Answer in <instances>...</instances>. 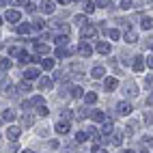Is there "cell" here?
<instances>
[{"instance_id": "6da1fadb", "label": "cell", "mask_w": 153, "mask_h": 153, "mask_svg": "<svg viewBox=\"0 0 153 153\" xmlns=\"http://www.w3.org/2000/svg\"><path fill=\"white\" fill-rule=\"evenodd\" d=\"M41 104H43V97H41V95H35L33 99H28V101H24L22 106H24L26 110H30V108H35V106H41Z\"/></svg>"}, {"instance_id": "7a4b0ae2", "label": "cell", "mask_w": 153, "mask_h": 153, "mask_svg": "<svg viewBox=\"0 0 153 153\" xmlns=\"http://www.w3.org/2000/svg\"><path fill=\"white\" fill-rule=\"evenodd\" d=\"M54 129H56V134H69V121H63V119H60L58 121V123L54 125Z\"/></svg>"}, {"instance_id": "3957f363", "label": "cell", "mask_w": 153, "mask_h": 153, "mask_svg": "<svg viewBox=\"0 0 153 153\" xmlns=\"http://www.w3.org/2000/svg\"><path fill=\"white\" fill-rule=\"evenodd\" d=\"M17 93H22V95H26V93H30V91H33V82H30V80H24V82H19L17 84Z\"/></svg>"}, {"instance_id": "277c9868", "label": "cell", "mask_w": 153, "mask_h": 153, "mask_svg": "<svg viewBox=\"0 0 153 153\" xmlns=\"http://www.w3.org/2000/svg\"><path fill=\"white\" fill-rule=\"evenodd\" d=\"M78 52H80V56H84V58H88L91 54H93V48H91L88 43H80V45H78Z\"/></svg>"}, {"instance_id": "5b68a950", "label": "cell", "mask_w": 153, "mask_h": 153, "mask_svg": "<svg viewBox=\"0 0 153 153\" xmlns=\"http://www.w3.org/2000/svg\"><path fill=\"white\" fill-rule=\"evenodd\" d=\"M117 112H119V114H121V117H127V114H129V112H131V106L127 104V101H121V104L117 106Z\"/></svg>"}, {"instance_id": "8992f818", "label": "cell", "mask_w": 153, "mask_h": 153, "mask_svg": "<svg viewBox=\"0 0 153 153\" xmlns=\"http://www.w3.org/2000/svg\"><path fill=\"white\" fill-rule=\"evenodd\" d=\"M110 142L114 147H119L121 142H123V134H121V131H117V129H112V134H110Z\"/></svg>"}, {"instance_id": "52a82bcc", "label": "cell", "mask_w": 153, "mask_h": 153, "mask_svg": "<svg viewBox=\"0 0 153 153\" xmlns=\"http://www.w3.org/2000/svg\"><path fill=\"white\" fill-rule=\"evenodd\" d=\"M88 117L93 119L95 123H101V121H106V114H104L101 110H91V112H88Z\"/></svg>"}, {"instance_id": "ba28073f", "label": "cell", "mask_w": 153, "mask_h": 153, "mask_svg": "<svg viewBox=\"0 0 153 153\" xmlns=\"http://www.w3.org/2000/svg\"><path fill=\"white\" fill-rule=\"evenodd\" d=\"M82 37H95L97 35V28L95 26H91V24H86V26H82V33H80Z\"/></svg>"}, {"instance_id": "9c48e42d", "label": "cell", "mask_w": 153, "mask_h": 153, "mask_svg": "<svg viewBox=\"0 0 153 153\" xmlns=\"http://www.w3.org/2000/svg\"><path fill=\"white\" fill-rule=\"evenodd\" d=\"M131 69H134V71H142V69H145V58H142V56H134Z\"/></svg>"}, {"instance_id": "30bf717a", "label": "cell", "mask_w": 153, "mask_h": 153, "mask_svg": "<svg viewBox=\"0 0 153 153\" xmlns=\"http://www.w3.org/2000/svg\"><path fill=\"white\" fill-rule=\"evenodd\" d=\"M41 11L48 13V15H52L54 13V2H52V0H43V2H41Z\"/></svg>"}, {"instance_id": "8fae6325", "label": "cell", "mask_w": 153, "mask_h": 153, "mask_svg": "<svg viewBox=\"0 0 153 153\" xmlns=\"http://www.w3.org/2000/svg\"><path fill=\"white\" fill-rule=\"evenodd\" d=\"M4 17H7V22H13V24H15V22H19V11H15V9H9Z\"/></svg>"}, {"instance_id": "7c38bea8", "label": "cell", "mask_w": 153, "mask_h": 153, "mask_svg": "<svg viewBox=\"0 0 153 153\" xmlns=\"http://www.w3.org/2000/svg\"><path fill=\"white\" fill-rule=\"evenodd\" d=\"M19 134H22V129H19V127H15V125H11V127L7 129V138H9V140H15Z\"/></svg>"}, {"instance_id": "4fadbf2b", "label": "cell", "mask_w": 153, "mask_h": 153, "mask_svg": "<svg viewBox=\"0 0 153 153\" xmlns=\"http://www.w3.org/2000/svg\"><path fill=\"white\" fill-rule=\"evenodd\" d=\"M24 78H26V80H35V78H39V69H37V67H28V69L24 71Z\"/></svg>"}, {"instance_id": "5bb4252c", "label": "cell", "mask_w": 153, "mask_h": 153, "mask_svg": "<svg viewBox=\"0 0 153 153\" xmlns=\"http://www.w3.org/2000/svg\"><path fill=\"white\" fill-rule=\"evenodd\" d=\"M35 50H37L39 54H48L50 52V45L45 41H35Z\"/></svg>"}, {"instance_id": "9a60e30c", "label": "cell", "mask_w": 153, "mask_h": 153, "mask_svg": "<svg viewBox=\"0 0 153 153\" xmlns=\"http://www.w3.org/2000/svg\"><path fill=\"white\" fill-rule=\"evenodd\" d=\"M71 54V50L67 48V45H58V50H56V58H65V56H69Z\"/></svg>"}, {"instance_id": "2e32d148", "label": "cell", "mask_w": 153, "mask_h": 153, "mask_svg": "<svg viewBox=\"0 0 153 153\" xmlns=\"http://www.w3.org/2000/svg\"><path fill=\"white\" fill-rule=\"evenodd\" d=\"M136 93H138V86H136L134 82H127V84H125V95H129V97H134Z\"/></svg>"}, {"instance_id": "e0dca14e", "label": "cell", "mask_w": 153, "mask_h": 153, "mask_svg": "<svg viewBox=\"0 0 153 153\" xmlns=\"http://www.w3.org/2000/svg\"><path fill=\"white\" fill-rule=\"evenodd\" d=\"M95 48H97L99 54H110V43H106V41H99Z\"/></svg>"}, {"instance_id": "ac0fdd59", "label": "cell", "mask_w": 153, "mask_h": 153, "mask_svg": "<svg viewBox=\"0 0 153 153\" xmlns=\"http://www.w3.org/2000/svg\"><path fill=\"white\" fill-rule=\"evenodd\" d=\"M104 86H106V91H114L119 86V80L117 78H106V84Z\"/></svg>"}, {"instance_id": "d6986e66", "label": "cell", "mask_w": 153, "mask_h": 153, "mask_svg": "<svg viewBox=\"0 0 153 153\" xmlns=\"http://www.w3.org/2000/svg\"><path fill=\"white\" fill-rule=\"evenodd\" d=\"M52 78H41V82H39V88L41 91H45V88H52Z\"/></svg>"}, {"instance_id": "ffe728a7", "label": "cell", "mask_w": 153, "mask_h": 153, "mask_svg": "<svg viewBox=\"0 0 153 153\" xmlns=\"http://www.w3.org/2000/svg\"><path fill=\"white\" fill-rule=\"evenodd\" d=\"M125 41L127 43H136L138 41V35L134 33V30H127V33H125Z\"/></svg>"}, {"instance_id": "44dd1931", "label": "cell", "mask_w": 153, "mask_h": 153, "mask_svg": "<svg viewBox=\"0 0 153 153\" xmlns=\"http://www.w3.org/2000/svg\"><path fill=\"white\" fill-rule=\"evenodd\" d=\"M33 123H35V117H33V114H24V117H22V125H24V127H30Z\"/></svg>"}, {"instance_id": "7402d4cb", "label": "cell", "mask_w": 153, "mask_h": 153, "mask_svg": "<svg viewBox=\"0 0 153 153\" xmlns=\"http://www.w3.org/2000/svg\"><path fill=\"white\" fill-rule=\"evenodd\" d=\"M104 74H106V69H104V67H95L93 71H91V76H93L95 80H97V78H104Z\"/></svg>"}, {"instance_id": "603a6c76", "label": "cell", "mask_w": 153, "mask_h": 153, "mask_svg": "<svg viewBox=\"0 0 153 153\" xmlns=\"http://www.w3.org/2000/svg\"><path fill=\"white\" fill-rule=\"evenodd\" d=\"M112 129H114V125H112V121H106V125H104V129H101L99 134H104V136H108V134H112Z\"/></svg>"}, {"instance_id": "cb8c5ba5", "label": "cell", "mask_w": 153, "mask_h": 153, "mask_svg": "<svg viewBox=\"0 0 153 153\" xmlns=\"http://www.w3.org/2000/svg\"><path fill=\"white\" fill-rule=\"evenodd\" d=\"M41 67H43L45 71L54 69V60H52V58H43V60H41Z\"/></svg>"}, {"instance_id": "d4e9b609", "label": "cell", "mask_w": 153, "mask_h": 153, "mask_svg": "<svg viewBox=\"0 0 153 153\" xmlns=\"http://www.w3.org/2000/svg\"><path fill=\"white\" fill-rule=\"evenodd\" d=\"M82 97H84L86 104H95V101H97V93H84Z\"/></svg>"}, {"instance_id": "484cf974", "label": "cell", "mask_w": 153, "mask_h": 153, "mask_svg": "<svg viewBox=\"0 0 153 153\" xmlns=\"http://www.w3.org/2000/svg\"><path fill=\"white\" fill-rule=\"evenodd\" d=\"M22 52H24V50L19 48V45H11V48H9V54H11V56H19Z\"/></svg>"}, {"instance_id": "4316f807", "label": "cell", "mask_w": 153, "mask_h": 153, "mask_svg": "<svg viewBox=\"0 0 153 153\" xmlns=\"http://www.w3.org/2000/svg\"><path fill=\"white\" fill-rule=\"evenodd\" d=\"M17 33H19V35H28V33H30V24H19V26H17Z\"/></svg>"}, {"instance_id": "83f0119b", "label": "cell", "mask_w": 153, "mask_h": 153, "mask_svg": "<svg viewBox=\"0 0 153 153\" xmlns=\"http://www.w3.org/2000/svg\"><path fill=\"white\" fill-rule=\"evenodd\" d=\"M2 119H4V121H15V112H13V110H4V112H2Z\"/></svg>"}, {"instance_id": "f1b7e54d", "label": "cell", "mask_w": 153, "mask_h": 153, "mask_svg": "<svg viewBox=\"0 0 153 153\" xmlns=\"http://www.w3.org/2000/svg\"><path fill=\"white\" fill-rule=\"evenodd\" d=\"M71 95H74V97H78V99H80V97H82V95H84V91H82V86H74V88H71Z\"/></svg>"}, {"instance_id": "f546056e", "label": "cell", "mask_w": 153, "mask_h": 153, "mask_svg": "<svg viewBox=\"0 0 153 153\" xmlns=\"http://www.w3.org/2000/svg\"><path fill=\"white\" fill-rule=\"evenodd\" d=\"M76 24H78V26H86V24H88L86 15H76Z\"/></svg>"}, {"instance_id": "4dcf8cb0", "label": "cell", "mask_w": 153, "mask_h": 153, "mask_svg": "<svg viewBox=\"0 0 153 153\" xmlns=\"http://www.w3.org/2000/svg\"><path fill=\"white\" fill-rule=\"evenodd\" d=\"M151 26H153V19H151V17H142V28H145V30H151Z\"/></svg>"}, {"instance_id": "1f68e13d", "label": "cell", "mask_w": 153, "mask_h": 153, "mask_svg": "<svg viewBox=\"0 0 153 153\" xmlns=\"http://www.w3.org/2000/svg\"><path fill=\"white\" fill-rule=\"evenodd\" d=\"M108 35H110V39H112V41H117V39L121 37V33H119L117 28H112V30H108Z\"/></svg>"}, {"instance_id": "d6a6232c", "label": "cell", "mask_w": 153, "mask_h": 153, "mask_svg": "<svg viewBox=\"0 0 153 153\" xmlns=\"http://www.w3.org/2000/svg\"><path fill=\"white\" fill-rule=\"evenodd\" d=\"M9 67H11V60H9V58H0V69H9Z\"/></svg>"}, {"instance_id": "836d02e7", "label": "cell", "mask_w": 153, "mask_h": 153, "mask_svg": "<svg viewBox=\"0 0 153 153\" xmlns=\"http://www.w3.org/2000/svg\"><path fill=\"white\" fill-rule=\"evenodd\" d=\"M54 41H56L58 45H67V43H69V39H67V35H65V37H56Z\"/></svg>"}, {"instance_id": "e575fe53", "label": "cell", "mask_w": 153, "mask_h": 153, "mask_svg": "<svg viewBox=\"0 0 153 153\" xmlns=\"http://www.w3.org/2000/svg\"><path fill=\"white\" fill-rule=\"evenodd\" d=\"M84 11L86 13H93L95 11V2H84Z\"/></svg>"}, {"instance_id": "d590c367", "label": "cell", "mask_w": 153, "mask_h": 153, "mask_svg": "<svg viewBox=\"0 0 153 153\" xmlns=\"http://www.w3.org/2000/svg\"><path fill=\"white\" fill-rule=\"evenodd\" d=\"M86 138H88V136H86V131H78V134H76V140H78V142H84Z\"/></svg>"}, {"instance_id": "8d00e7d4", "label": "cell", "mask_w": 153, "mask_h": 153, "mask_svg": "<svg viewBox=\"0 0 153 153\" xmlns=\"http://www.w3.org/2000/svg\"><path fill=\"white\" fill-rule=\"evenodd\" d=\"M30 28H35V30H41V28H43V22H41V19H35Z\"/></svg>"}, {"instance_id": "74e56055", "label": "cell", "mask_w": 153, "mask_h": 153, "mask_svg": "<svg viewBox=\"0 0 153 153\" xmlns=\"http://www.w3.org/2000/svg\"><path fill=\"white\" fill-rule=\"evenodd\" d=\"M39 114H41V117H48V114H50V110L41 104V106H39Z\"/></svg>"}, {"instance_id": "f35d334b", "label": "cell", "mask_w": 153, "mask_h": 153, "mask_svg": "<svg viewBox=\"0 0 153 153\" xmlns=\"http://www.w3.org/2000/svg\"><path fill=\"white\" fill-rule=\"evenodd\" d=\"M97 7H110V0H97Z\"/></svg>"}, {"instance_id": "ab89813d", "label": "cell", "mask_w": 153, "mask_h": 153, "mask_svg": "<svg viewBox=\"0 0 153 153\" xmlns=\"http://www.w3.org/2000/svg\"><path fill=\"white\" fill-rule=\"evenodd\" d=\"M58 147H60V145H58V142H56V140H50V149H52V151H56Z\"/></svg>"}, {"instance_id": "60d3db41", "label": "cell", "mask_w": 153, "mask_h": 153, "mask_svg": "<svg viewBox=\"0 0 153 153\" xmlns=\"http://www.w3.org/2000/svg\"><path fill=\"white\" fill-rule=\"evenodd\" d=\"M121 7H123V9H129V7H131V0H123V2H121Z\"/></svg>"}, {"instance_id": "b9f144b4", "label": "cell", "mask_w": 153, "mask_h": 153, "mask_svg": "<svg viewBox=\"0 0 153 153\" xmlns=\"http://www.w3.org/2000/svg\"><path fill=\"white\" fill-rule=\"evenodd\" d=\"M4 78H7V74H4V69H0V84H4Z\"/></svg>"}, {"instance_id": "7bdbcfd3", "label": "cell", "mask_w": 153, "mask_h": 153, "mask_svg": "<svg viewBox=\"0 0 153 153\" xmlns=\"http://www.w3.org/2000/svg\"><path fill=\"white\" fill-rule=\"evenodd\" d=\"M93 153H106V149H104V147H97V145H95V149H93Z\"/></svg>"}, {"instance_id": "ee69618b", "label": "cell", "mask_w": 153, "mask_h": 153, "mask_svg": "<svg viewBox=\"0 0 153 153\" xmlns=\"http://www.w3.org/2000/svg\"><path fill=\"white\" fill-rule=\"evenodd\" d=\"M56 2H60V4H67V2H69V0H56Z\"/></svg>"}, {"instance_id": "f6af8a7d", "label": "cell", "mask_w": 153, "mask_h": 153, "mask_svg": "<svg viewBox=\"0 0 153 153\" xmlns=\"http://www.w3.org/2000/svg\"><path fill=\"white\" fill-rule=\"evenodd\" d=\"M7 4V0H0V7H4Z\"/></svg>"}, {"instance_id": "bcb514c9", "label": "cell", "mask_w": 153, "mask_h": 153, "mask_svg": "<svg viewBox=\"0 0 153 153\" xmlns=\"http://www.w3.org/2000/svg\"><path fill=\"white\" fill-rule=\"evenodd\" d=\"M140 153H149V151H147V149H140Z\"/></svg>"}, {"instance_id": "7dc6e473", "label": "cell", "mask_w": 153, "mask_h": 153, "mask_svg": "<svg viewBox=\"0 0 153 153\" xmlns=\"http://www.w3.org/2000/svg\"><path fill=\"white\" fill-rule=\"evenodd\" d=\"M22 153H35V151H28V149H26V151H22Z\"/></svg>"}, {"instance_id": "c3c4849f", "label": "cell", "mask_w": 153, "mask_h": 153, "mask_svg": "<svg viewBox=\"0 0 153 153\" xmlns=\"http://www.w3.org/2000/svg\"><path fill=\"white\" fill-rule=\"evenodd\" d=\"M123 153H134V151H123Z\"/></svg>"}, {"instance_id": "681fc988", "label": "cell", "mask_w": 153, "mask_h": 153, "mask_svg": "<svg viewBox=\"0 0 153 153\" xmlns=\"http://www.w3.org/2000/svg\"><path fill=\"white\" fill-rule=\"evenodd\" d=\"M0 24H2V17H0Z\"/></svg>"}, {"instance_id": "f907efd6", "label": "cell", "mask_w": 153, "mask_h": 153, "mask_svg": "<svg viewBox=\"0 0 153 153\" xmlns=\"http://www.w3.org/2000/svg\"><path fill=\"white\" fill-rule=\"evenodd\" d=\"M76 2H78V0H76Z\"/></svg>"}]
</instances>
